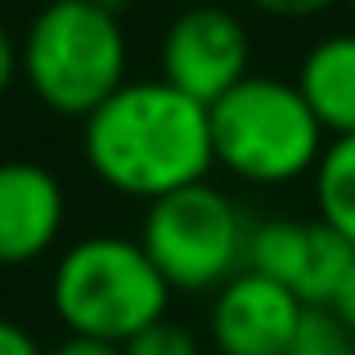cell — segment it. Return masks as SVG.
I'll return each mask as SVG.
<instances>
[{
	"label": "cell",
	"instance_id": "6da1fadb",
	"mask_svg": "<svg viewBox=\"0 0 355 355\" xmlns=\"http://www.w3.org/2000/svg\"><path fill=\"white\" fill-rule=\"evenodd\" d=\"M86 162L108 189L126 198H162L184 184L207 180L211 113L184 90L157 81H126L81 121Z\"/></svg>",
	"mask_w": 355,
	"mask_h": 355
},
{
	"label": "cell",
	"instance_id": "7a4b0ae2",
	"mask_svg": "<svg viewBox=\"0 0 355 355\" xmlns=\"http://www.w3.org/2000/svg\"><path fill=\"white\" fill-rule=\"evenodd\" d=\"M18 68L50 113L86 121L126 86V32L108 5H41L18 41Z\"/></svg>",
	"mask_w": 355,
	"mask_h": 355
},
{
	"label": "cell",
	"instance_id": "3957f363",
	"mask_svg": "<svg viewBox=\"0 0 355 355\" xmlns=\"http://www.w3.org/2000/svg\"><path fill=\"white\" fill-rule=\"evenodd\" d=\"M50 302L68 333L121 347L166 315L171 288L139 239L90 234L59 257L50 275Z\"/></svg>",
	"mask_w": 355,
	"mask_h": 355
},
{
	"label": "cell",
	"instance_id": "277c9868",
	"mask_svg": "<svg viewBox=\"0 0 355 355\" xmlns=\"http://www.w3.org/2000/svg\"><path fill=\"white\" fill-rule=\"evenodd\" d=\"M211 113V153L216 166L248 184H288L315 171L324 157V126L302 99L297 81L284 77H243L220 95Z\"/></svg>",
	"mask_w": 355,
	"mask_h": 355
},
{
	"label": "cell",
	"instance_id": "5b68a950",
	"mask_svg": "<svg viewBox=\"0 0 355 355\" xmlns=\"http://www.w3.org/2000/svg\"><path fill=\"white\" fill-rule=\"evenodd\" d=\"M139 248L166 279V288L202 293V288L230 284L243 266L248 225L230 193L198 180L175 193H162L144 207Z\"/></svg>",
	"mask_w": 355,
	"mask_h": 355
},
{
	"label": "cell",
	"instance_id": "8992f818",
	"mask_svg": "<svg viewBox=\"0 0 355 355\" xmlns=\"http://www.w3.org/2000/svg\"><path fill=\"white\" fill-rule=\"evenodd\" d=\"M252 77V41L234 9L220 0L189 5L171 18L162 36V81L184 90L198 104H216L220 95Z\"/></svg>",
	"mask_w": 355,
	"mask_h": 355
},
{
	"label": "cell",
	"instance_id": "52a82bcc",
	"mask_svg": "<svg viewBox=\"0 0 355 355\" xmlns=\"http://www.w3.org/2000/svg\"><path fill=\"white\" fill-rule=\"evenodd\" d=\"M306 302L266 275L239 270L220 284L211 306V338L220 355H288L302 329Z\"/></svg>",
	"mask_w": 355,
	"mask_h": 355
},
{
	"label": "cell",
	"instance_id": "ba28073f",
	"mask_svg": "<svg viewBox=\"0 0 355 355\" xmlns=\"http://www.w3.org/2000/svg\"><path fill=\"white\" fill-rule=\"evenodd\" d=\"M68 198L54 171L36 162H0V266H32L54 248Z\"/></svg>",
	"mask_w": 355,
	"mask_h": 355
},
{
	"label": "cell",
	"instance_id": "9c48e42d",
	"mask_svg": "<svg viewBox=\"0 0 355 355\" xmlns=\"http://www.w3.org/2000/svg\"><path fill=\"white\" fill-rule=\"evenodd\" d=\"M297 90L311 104L324 135H355V32H338L311 45L297 72Z\"/></svg>",
	"mask_w": 355,
	"mask_h": 355
},
{
	"label": "cell",
	"instance_id": "30bf717a",
	"mask_svg": "<svg viewBox=\"0 0 355 355\" xmlns=\"http://www.w3.org/2000/svg\"><path fill=\"white\" fill-rule=\"evenodd\" d=\"M315 207L329 225H338L355 243V135L329 139L315 166Z\"/></svg>",
	"mask_w": 355,
	"mask_h": 355
},
{
	"label": "cell",
	"instance_id": "8fae6325",
	"mask_svg": "<svg viewBox=\"0 0 355 355\" xmlns=\"http://www.w3.org/2000/svg\"><path fill=\"white\" fill-rule=\"evenodd\" d=\"M121 355H198V342L189 329H180L162 315L157 324L139 329L130 342H121Z\"/></svg>",
	"mask_w": 355,
	"mask_h": 355
},
{
	"label": "cell",
	"instance_id": "7c38bea8",
	"mask_svg": "<svg viewBox=\"0 0 355 355\" xmlns=\"http://www.w3.org/2000/svg\"><path fill=\"white\" fill-rule=\"evenodd\" d=\"M248 5H257L270 18H315L324 9H333L338 0H248Z\"/></svg>",
	"mask_w": 355,
	"mask_h": 355
},
{
	"label": "cell",
	"instance_id": "4fadbf2b",
	"mask_svg": "<svg viewBox=\"0 0 355 355\" xmlns=\"http://www.w3.org/2000/svg\"><path fill=\"white\" fill-rule=\"evenodd\" d=\"M0 355H45V351L23 324H14V320L0 315Z\"/></svg>",
	"mask_w": 355,
	"mask_h": 355
},
{
	"label": "cell",
	"instance_id": "5bb4252c",
	"mask_svg": "<svg viewBox=\"0 0 355 355\" xmlns=\"http://www.w3.org/2000/svg\"><path fill=\"white\" fill-rule=\"evenodd\" d=\"M329 311H333V320H338L342 329H347L351 338H355V266L347 270V279L338 284V293H333Z\"/></svg>",
	"mask_w": 355,
	"mask_h": 355
},
{
	"label": "cell",
	"instance_id": "9a60e30c",
	"mask_svg": "<svg viewBox=\"0 0 355 355\" xmlns=\"http://www.w3.org/2000/svg\"><path fill=\"white\" fill-rule=\"evenodd\" d=\"M18 77H23V68H18V41L9 36V27L0 23V95H5Z\"/></svg>",
	"mask_w": 355,
	"mask_h": 355
},
{
	"label": "cell",
	"instance_id": "2e32d148",
	"mask_svg": "<svg viewBox=\"0 0 355 355\" xmlns=\"http://www.w3.org/2000/svg\"><path fill=\"white\" fill-rule=\"evenodd\" d=\"M50 355H121V347L117 342H99V338H77V333H68Z\"/></svg>",
	"mask_w": 355,
	"mask_h": 355
},
{
	"label": "cell",
	"instance_id": "e0dca14e",
	"mask_svg": "<svg viewBox=\"0 0 355 355\" xmlns=\"http://www.w3.org/2000/svg\"><path fill=\"white\" fill-rule=\"evenodd\" d=\"M45 5H108L113 9V0H45Z\"/></svg>",
	"mask_w": 355,
	"mask_h": 355
},
{
	"label": "cell",
	"instance_id": "ac0fdd59",
	"mask_svg": "<svg viewBox=\"0 0 355 355\" xmlns=\"http://www.w3.org/2000/svg\"><path fill=\"white\" fill-rule=\"evenodd\" d=\"M171 5H180V9H189V5H211V0H171Z\"/></svg>",
	"mask_w": 355,
	"mask_h": 355
},
{
	"label": "cell",
	"instance_id": "d6986e66",
	"mask_svg": "<svg viewBox=\"0 0 355 355\" xmlns=\"http://www.w3.org/2000/svg\"><path fill=\"white\" fill-rule=\"evenodd\" d=\"M333 355H355V342H351V347H342V351H333Z\"/></svg>",
	"mask_w": 355,
	"mask_h": 355
},
{
	"label": "cell",
	"instance_id": "ffe728a7",
	"mask_svg": "<svg viewBox=\"0 0 355 355\" xmlns=\"http://www.w3.org/2000/svg\"><path fill=\"white\" fill-rule=\"evenodd\" d=\"M347 5H351V14H355V0H347Z\"/></svg>",
	"mask_w": 355,
	"mask_h": 355
}]
</instances>
